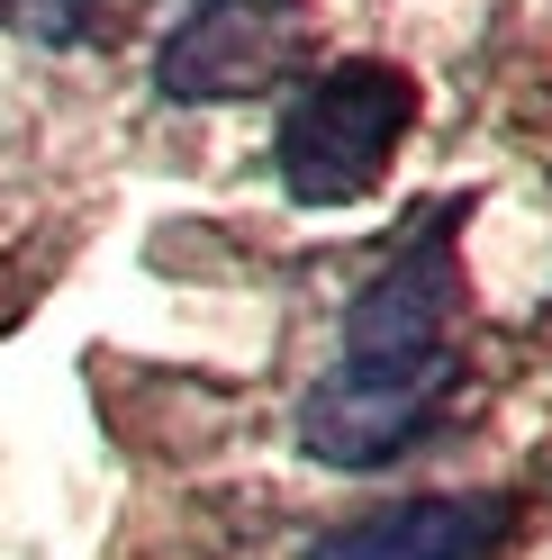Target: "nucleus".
I'll use <instances>...</instances> for the list:
<instances>
[{
    "label": "nucleus",
    "instance_id": "f257e3e1",
    "mask_svg": "<svg viewBox=\"0 0 552 560\" xmlns=\"http://www.w3.org/2000/svg\"><path fill=\"white\" fill-rule=\"evenodd\" d=\"M407 127H417V82L381 55H344L318 82L290 91L281 127H272V163H281V190L299 208H344L363 199L381 172L399 163Z\"/></svg>",
    "mask_w": 552,
    "mask_h": 560
},
{
    "label": "nucleus",
    "instance_id": "f03ea898",
    "mask_svg": "<svg viewBox=\"0 0 552 560\" xmlns=\"http://www.w3.org/2000/svg\"><path fill=\"white\" fill-rule=\"evenodd\" d=\"M453 317H462V271H453V208L399 244L354 290L344 307V335H335V371H371V380H462L453 353Z\"/></svg>",
    "mask_w": 552,
    "mask_h": 560
},
{
    "label": "nucleus",
    "instance_id": "7ed1b4c3",
    "mask_svg": "<svg viewBox=\"0 0 552 560\" xmlns=\"http://www.w3.org/2000/svg\"><path fill=\"white\" fill-rule=\"evenodd\" d=\"M308 63V0H191L154 46V91L182 109L263 100Z\"/></svg>",
    "mask_w": 552,
    "mask_h": 560
},
{
    "label": "nucleus",
    "instance_id": "20e7f679",
    "mask_svg": "<svg viewBox=\"0 0 552 560\" xmlns=\"http://www.w3.org/2000/svg\"><path fill=\"white\" fill-rule=\"evenodd\" d=\"M516 542V498L498 488H426L354 524H326L308 560H498Z\"/></svg>",
    "mask_w": 552,
    "mask_h": 560
},
{
    "label": "nucleus",
    "instance_id": "39448f33",
    "mask_svg": "<svg viewBox=\"0 0 552 560\" xmlns=\"http://www.w3.org/2000/svg\"><path fill=\"white\" fill-rule=\"evenodd\" d=\"M444 380H371V371H326L299 398V443L326 470H381L444 416Z\"/></svg>",
    "mask_w": 552,
    "mask_h": 560
},
{
    "label": "nucleus",
    "instance_id": "423d86ee",
    "mask_svg": "<svg viewBox=\"0 0 552 560\" xmlns=\"http://www.w3.org/2000/svg\"><path fill=\"white\" fill-rule=\"evenodd\" d=\"M0 27H19L37 46H91L100 0H0Z\"/></svg>",
    "mask_w": 552,
    "mask_h": 560
}]
</instances>
